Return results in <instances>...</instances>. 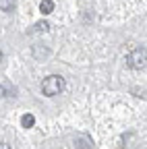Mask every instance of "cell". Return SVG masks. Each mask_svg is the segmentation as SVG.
I'll return each instance as SVG.
<instances>
[{
	"mask_svg": "<svg viewBox=\"0 0 147 149\" xmlns=\"http://www.w3.org/2000/svg\"><path fill=\"white\" fill-rule=\"evenodd\" d=\"M66 87V81L64 77H60V74H50V77H46L42 81V93L46 97H54L58 95V93H62Z\"/></svg>",
	"mask_w": 147,
	"mask_h": 149,
	"instance_id": "obj_1",
	"label": "cell"
},
{
	"mask_svg": "<svg viewBox=\"0 0 147 149\" xmlns=\"http://www.w3.org/2000/svg\"><path fill=\"white\" fill-rule=\"evenodd\" d=\"M145 58H147V54H145V48H137V50H133L131 54L126 56V64L131 66V68H135V70H143L145 68Z\"/></svg>",
	"mask_w": 147,
	"mask_h": 149,
	"instance_id": "obj_2",
	"label": "cell"
},
{
	"mask_svg": "<svg viewBox=\"0 0 147 149\" xmlns=\"http://www.w3.org/2000/svg\"><path fill=\"white\" fill-rule=\"evenodd\" d=\"M17 6V0H0V10L2 13H13Z\"/></svg>",
	"mask_w": 147,
	"mask_h": 149,
	"instance_id": "obj_3",
	"label": "cell"
},
{
	"mask_svg": "<svg viewBox=\"0 0 147 149\" xmlns=\"http://www.w3.org/2000/svg\"><path fill=\"white\" fill-rule=\"evenodd\" d=\"M40 13L42 15L54 13V2H52V0H42V2H40Z\"/></svg>",
	"mask_w": 147,
	"mask_h": 149,
	"instance_id": "obj_4",
	"label": "cell"
},
{
	"mask_svg": "<svg viewBox=\"0 0 147 149\" xmlns=\"http://www.w3.org/2000/svg\"><path fill=\"white\" fill-rule=\"evenodd\" d=\"M48 29H50V23H48V21H40V23L33 25L31 33H42V31H48Z\"/></svg>",
	"mask_w": 147,
	"mask_h": 149,
	"instance_id": "obj_5",
	"label": "cell"
},
{
	"mask_svg": "<svg viewBox=\"0 0 147 149\" xmlns=\"http://www.w3.org/2000/svg\"><path fill=\"white\" fill-rule=\"evenodd\" d=\"M21 124H23L25 128H31V126L35 124V116H33V114H23V118H21Z\"/></svg>",
	"mask_w": 147,
	"mask_h": 149,
	"instance_id": "obj_6",
	"label": "cell"
},
{
	"mask_svg": "<svg viewBox=\"0 0 147 149\" xmlns=\"http://www.w3.org/2000/svg\"><path fill=\"white\" fill-rule=\"evenodd\" d=\"M77 147H79V149H89L91 145L87 143V139H79V141H77Z\"/></svg>",
	"mask_w": 147,
	"mask_h": 149,
	"instance_id": "obj_7",
	"label": "cell"
},
{
	"mask_svg": "<svg viewBox=\"0 0 147 149\" xmlns=\"http://www.w3.org/2000/svg\"><path fill=\"white\" fill-rule=\"evenodd\" d=\"M4 95H8V91H6L2 85H0V97H4Z\"/></svg>",
	"mask_w": 147,
	"mask_h": 149,
	"instance_id": "obj_8",
	"label": "cell"
},
{
	"mask_svg": "<svg viewBox=\"0 0 147 149\" xmlns=\"http://www.w3.org/2000/svg\"><path fill=\"white\" fill-rule=\"evenodd\" d=\"M0 149H10V145L8 143H0Z\"/></svg>",
	"mask_w": 147,
	"mask_h": 149,
	"instance_id": "obj_9",
	"label": "cell"
},
{
	"mask_svg": "<svg viewBox=\"0 0 147 149\" xmlns=\"http://www.w3.org/2000/svg\"><path fill=\"white\" fill-rule=\"evenodd\" d=\"M2 58H4V54H2V52H0V64H2Z\"/></svg>",
	"mask_w": 147,
	"mask_h": 149,
	"instance_id": "obj_10",
	"label": "cell"
}]
</instances>
